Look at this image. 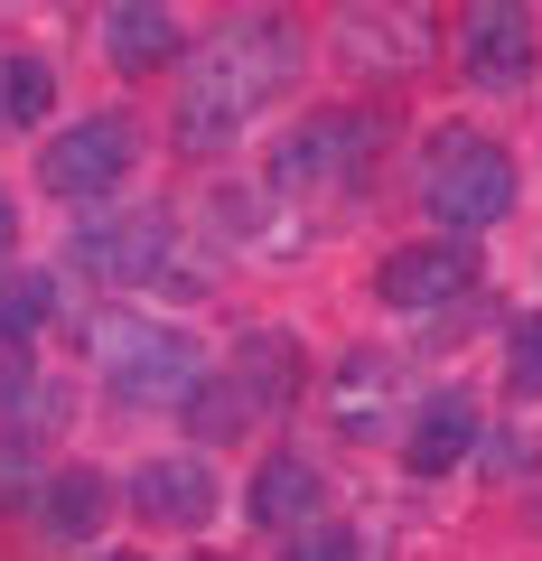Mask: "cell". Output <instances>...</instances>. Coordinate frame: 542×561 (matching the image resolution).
I'll list each match as a JSON object with an SVG mask.
<instances>
[{"mask_svg":"<svg viewBox=\"0 0 542 561\" xmlns=\"http://www.w3.org/2000/svg\"><path fill=\"white\" fill-rule=\"evenodd\" d=\"M290 66H300L290 20H234V28H216V38L187 57L178 140H187V150H224V140H243L262 113H272V94L290 84Z\"/></svg>","mask_w":542,"mask_h":561,"instance_id":"6da1fadb","label":"cell"},{"mask_svg":"<svg viewBox=\"0 0 542 561\" xmlns=\"http://www.w3.org/2000/svg\"><path fill=\"white\" fill-rule=\"evenodd\" d=\"M374 150H383V122H374V113H346V103H327V113L290 122V131L272 140L262 187H281V197H337V187H356L365 169H374Z\"/></svg>","mask_w":542,"mask_h":561,"instance_id":"277c9868","label":"cell"},{"mask_svg":"<svg viewBox=\"0 0 542 561\" xmlns=\"http://www.w3.org/2000/svg\"><path fill=\"white\" fill-rule=\"evenodd\" d=\"M365 542H356V524H337V515H319V524H300L290 534V552L281 561H356Z\"/></svg>","mask_w":542,"mask_h":561,"instance_id":"d6986e66","label":"cell"},{"mask_svg":"<svg viewBox=\"0 0 542 561\" xmlns=\"http://www.w3.org/2000/svg\"><path fill=\"white\" fill-rule=\"evenodd\" d=\"M319 496H327L319 468H309L300 449H272V459L253 468V486H243V515H253L262 534H272V524H281V534H300V524H319V515H309Z\"/></svg>","mask_w":542,"mask_h":561,"instance_id":"5bb4252c","label":"cell"},{"mask_svg":"<svg viewBox=\"0 0 542 561\" xmlns=\"http://www.w3.org/2000/svg\"><path fill=\"white\" fill-rule=\"evenodd\" d=\"M57 421H66V383L47 375L38 356H0V431H10V440H38Z\"/></svg>","mask_w":542,"mask_h":561,"instance_id":"9a60e30c","label":"cell"},{"mask_svg":"<svg viewBox=\"0 0 542 561\" xmlns=\"http://www.w3.org/2000/svg\"><path fill=\"white\" fill-rule=\"evenodd\" d=\"M131 169H141V122L131 113H76L66 131H47V150H38V187L66 197V206L113 197Z\"/></svg>","mask_w":542,"mask_h":561,"instance_id":"8992f818","label":"cell"},{"mask_svg":"<svg viewBox=\"0 0 542 561\" xmlns=\"http://www.w3.org/2000/svg\"><path fill=\"white\" fill-rule=\"evenodd\" d=\"M468 280H477V253H468V243H449V234H430V243H393V253L374 262V300L412 319V309L468 300Z\"/></svg>","mask_w":542,"mask_h":561,"instance_id":"ba28073f","label":"cell"},{"mask_svg":"<svg viewBox=\"0 0 542 561\" xmlns=\"http://www.w3.org/2000/svg\"><path fill=\"white\" fill-rule=\"evenodd\" d=\"M542 57V20L533 10H515V0H477V10H459V76L468 84H523Z\"/></svg>","mask_w":542,"mask_h":561,"instance_id":"52a82bcc","label":"cell"},{"mask_svg":"<svg viewBox=\"0 0 542 561\" xmlns=\"http://www.w3.org/2000/svg\"><path fill=\"white\" fill-rule=\"evenodd\" d=\"M187 57V28L178 10H160V0H122V10H103V66L113 76H150V66Z\"/></svg>","mask_w":542,"mask_h":561,"instance_id":"8fae6325","label":"cell"},{"mask_svg":"<svg viewBox=\"0 0 542 561\" xmlns=\"http://www.w3.org/2000/svg\"><path fill=\"white\" fill-rule=\"evenodd\" d=\"M477 431H486V412H477V393H430V402H412V421H402V468L412 478H449V468L477 449Z\"/></svg>","mask_w":542,"mask_h":561,"instance_id":"30bf717a","label":"cell"},{"mask_svg":"<svg viewBox=\"0 0 542 561\" xmlns=\"http://www.w3.org/2000/svg\"><path fill=\"white\" fill-rule=\"evenodd\" d=\"M122 505L141 524H169V534H197L206 515H216V468L197 459V449H169V459H141L131 478H122Z\"/></svg>","mask_w":542,"mask_h":561,"instance_id":"9c48e42d","label":"cell"},{"mask_svg":"<svg viewBox=\"0 0 542 561\" xmlns=\"http://www.w3.org/2000/svg\"><path fill=\"white\" fill-rule=\"evenodd\" d=\"M94 365L113 375V393L122 402H187L206 383V356L178 337V328H160V319H94Z\"/></svg>","mask_w":542,"mask_h":561,"instance_id":"5b68a950","label":"cell"},{"mask_svg":"<svg viewBox=\"0 0 542 561\" xmlns=\"http://www.w3.org/2000/svg\"><path fill=\"white\" fill-rule=\"evenodd\" d=\"M94 561H150V552H94Z\"/></svg>","mask_w":542,"mask_h":561,"instance_id":"44dd1931","label":"cell"},{"mask_svg":"<svg viewBox=\"0 0 542 561\" xmlns=\"http://www.w3.org/2000/svg\"><path fill=\"white\" fill-rule=\"evenodd\" d=\"M505 383H515L523 402H542V309H523V319H515V346H505Z\"/></svg>","mask_w":542,"mask_h":561,"instance_id":"ac0fdd59","label":"cell"},{"mask_svg":"<svg viewBox=\"0 0 542 561\" xmlns=\"http://www.w3.org/2000/svg\"><path fill=\"white\" fill-rule=\"evenodd\" d=\"M197 561H234V552H197Z\"/></svg>","mask_w":542,"mask_h":561,"instance_id":"7402d4cb","label":"cell"},{"mask_svg":"<svg viewBox=\"0 0 542 561\" xmlns=\"http://www.w3.org/2000/svg\"><path fill=\"white\" fill-rule=\"evenodd\" d=\"M47 319H57V280L47 272H10L0 280V356H28V346L47 337Z\"/></svg>","mask_w":542,"mask_h":561,"instance_id":"e0dca14e","label":"cell"},{"mask_svg":"<svg viewBox=\"0 0 542 561\" xmlns=\"http://www.w3.org/2000/svg\"><path fill=\"white\" fill-rule=\"evenodd\" d=\"M290 393H300V346H290L281 328H253V337L187 393V421H197L206 440H234V431H253V421H272Z\"/></svg>","mask_w":542,"mask_h":561,"instance_id":"3957f363","label":"cell"},{"mask_svg":"<svg viewBox=\"0 0 542 561\" xmlns=\"http://www.w3.org/2000/svg\"><path fill=\"white\" fill-rule=\"evenodd\" d=\"M28 515H38V534L47 542H94L103 534V515H113V478H103V468H57V478L38 486V505H28Z\"/></svg>","mask_w":542,"mask_h":561,"instance_id":"4fadbf2b","label":"cell"},{"mask_svg":"<svg viewBox=\"0 0 542 561\" xmlns=\"http://www.w3.org/2000/svg\"><path fill=\"white\" fill-rule=\"evenodd\" d=\"M10 243H20V206H10V187H0V262H10Z\"/></svg>","mask_w":542,"mask_h":561,"instance_id":"ffe728a7","label":"cell"},{"mask_svg":"<svg viewBox=\"0 0 542 561\" xmlns=\"http://www.w3.org/2000/svg\"><path fill=\"white\" fill-rule=\"evenodd\" d=\"M515 197H523L515 150H505V140H477V131L440 140V150H430V169H422V206H430V225H440L449 243L505 225V216H515Z\"/></svg>","mask_w":542,"mask_h":561,"instance_id":"7a4b0ae2","label":"cell"},{"mask_svg":"<svg viewBox=\"0 0 542 561\" xmlns=\"http://www.w3.org/2000/svg\"><path fill=\"white\" fill-rule=\"evenodd\" d=\"M160 253H169V216H122V225H84L76 234V262L103 280H160Z\"/></svg>","mask_w":542,"mask_h":561,"instance_id":"7c38bea8","label":"cell"},{"mask_svg":"<svg viewBox=\"0 0 542 561\" xmlns=\"http://www.w3.org/2000/svg\"><path fill=\"white\" fill-rule=\"evenodd\" d=\"M57 113V66L38 47H0V131H47Z\"/></svg>","mask_w":542,"mask_h":561,"instance_id":"2e32d148","label":"cell"}]
</instances>
